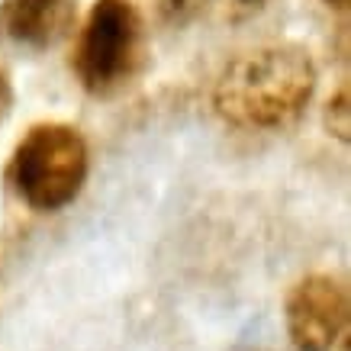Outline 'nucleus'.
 I'll use <instances>...</instances> for the list:
<instances>
[{
    "mask_svg": "<svg viewBox=\"0 0 351 351\" xmlns=\"http://www.w3.org/2000/svg\"><path fill=\"white\" fill-rule=\"evenodd\" d=\"M319 71L306 49L258 45L226 62L213 84V110L235 129L277 132L293 126L316 94Z\"/></svg>",
    "mask_w": 351,
    "mask_h": 351,
    "instance_id": "obj_1",
    "label": "nucleus"
},
{
    "mask_svg": "<svg viewBox=\"0 0 351 351\" xmlns=\"http://www.w3.org/2000/svg\"><path fill=\"white\" fill-rule=\"evenodd\" d=\"M90 174V149L71 123H36L7 161V187L32 213H62L81 197Z\"/></svg>",
    "mask_w": 351,
    "mask_h": 351,
    "instance_id": "obj_2",
    "label": "nucleus"
},
{
    "mask_svg": "<svg viewBox=\"0 0 351 351\" xmlns=\"http://www.w3.org/2000/svg\"><path fill=\"white\" fill-rule=\"evenodd\" d=\"M149 62L145 20L132 0H94L71 52V71L90 97H113L136 84Z\"/></svg>",
    "mask_w": 351,
    "mask_h": 351,
    "instance_id": "obj_3",
    "label": "nucleus"
},
{
    "mask_svg": "<svg viewBox=\"0 0 351 351\" xmlns=\"http://www.w3.org/2000/svg\"><path fill=\"white\" fill-rule=\"evenodd\" d=\"M284 322L297 351H348V284L326 271L300 277L284 300Z\"/></svg>",
    "mask_w": 351,
    "mask_h": 351,
    "instance_id": "obj_4",
    "label": "nucleus"
},
{
    "mask_svg": "<svg viewBox=\"0 0 351 351\" xmlns=\"http://www.w3.org/2000/svg\"><path fill=\"white\" fill-rule=\"evenodd\" d=\"M77 26V0H0V49L43 55Z\"/></svg>",
    "mask_w": 351,
    "mask_h": 351,
    "instance_id": "obj_5",
    "label": "nucleus"
},
{
    "mask_svg": "<svg viewBox=\"0 0 351 351\" xmlns=\"http://www.w3.org/2000/svg\"><path fill=\"white\" fill-rule=\"evenodd\" d=\"M326 129L329 136H335L339 142H348L351 132V97H348V84H341L326 104Z\"/></svg>",
    "mask_w": 351,
    "mask_h": 351,
    "instance_id": "obj_6",
    "label": "nucleus"
},
{
    "mask_svg": "<svg viewBox=\"0 0 351 351\" xmlns=\"http://www.w3.org/2000/svg\"><path fill=\"white\" fill-rule=\"evenodd\" d=\"M203 0H158V16L168 23H178L184 16H191Z\"/></svg>",
    "mask_w": 351,
    "mask_h": 351,
    "instance_id": "obj_7",
    "label": "nucleus"
},
{
    "mask_svg": "<svg viewBox=\"0 0 351 351\" xmlns=\"http://www.w3.org/2000/svg\"><path fill=\"white\" fill-rule=\"evenodd\" d=\"M13 100H16V94H13V81H10V75H7V68L0 64V123L10 117Z\"/></svg>",
    "mask_w": 351,
    "mask_h": 351,
    "instance_id": "obj_8",
    "label": "nucleus"
},
{
    "mask_svg": "<svg viewBox=\"0 0 351 351\" xmlns=\"http://www.w3.org/2000/svg\"><path fill=\"white\" fill-rule=\"evenodd\" d=\"M322 3H329V7H335V10H345L351 0H322Z\"/></svg>",
    "mask_w": 351,
    "mask_h": 351,
    "instance_id": "obj_9",
    "label": "nucleus"
},
{
    "mask_svg": "<svg viewBox=\"0 0 351 351\" xmlns=\"http://www.w3.org/2000/svg\"><path fill=\"white\" fill-rule=\"evenodd\" d=\"M239 3H248V7H255V3H265V0H239Z\"/></svg>",
    "mask_w": 351,
    "mask_h": 351,
    "instance_id": "obj_10",
    "label": "nucleus"
},
{
    "mask_svg": "<svg viewBox=\"0 0 351 351\" xmlns=\"http://www.w3.org/2000/svg\"><path fill=\"white\" fill-rule=\"evenodd\" d=\"M242 351H261V348H242Z\"/></svg>",
    "mask_w": 351,
    "mask_h": 351,
    "instance_id": "obj_11",
    "label": "nucleus"
}]
</instances>
